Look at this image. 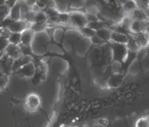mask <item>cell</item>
Masks as SVG:
<instances>
[{"label": "cell", "instance_id": "5b68a950", "mask_svg": "<svg viewBox=\"0 0 149 127\" xmlns=\"http://www.w3.org/2000/svg\"><path fill=\"white\" fill-rule=\"evenodd\" d=\"M40 105V98L37 94L31 93L27 96L26 98V108L31 112L36 111Z\"/></svg>", "mask_w": 149, "mask_h": 127}, {"label": "cell", "instance_id": "5bb4252c", "mask_svg": "<svg viewBox=\"0 0 149 127\" xmlns=\"http://www.w3.org/2000/svg\"><path fill=\"white\" fill-rule=\"evenodd\" d=\"M32 37H33V32L31 29L26 30L25 32H23L22 33L21 45L24 46V47H29V45L31 44V42Z\"/></svg>", "mask_w": 149, "mask_h": 127}, {"label": "cell", "instance_id": "8fae6325", "mask_svg": "<svg viewBox=\"0 0 149 127\" xmlns=\"http://www.w3.org/2000/svg\"><path fill=\"white\" fill-rule=\"evenodd\" d=\"M35 72H36V70H35L32 63H29V64L23 65L22 68L19 69V71H18V73L24 77H31L35 74Z\"/></svg>", "mask_w": 149, "mask_h": 127}, {"label": "cell", "instance_id": "4fadbf2b", "mask_svg": "<svg viewBox=\"0 0 149 127\" xmlns=\"http://www.w3.org/2000/svg\"><path fill=\"white\" fill-rule=\"evenodd\" d=\"M120 8L123 11L130 13L134 10H136L138 8L137 1H134V0H126V1L121 2L120 4Z\"/></svg>", "mask_w": 149, "mask_h": 127}, {"label": "cell", "instance_id": "3957f363", "mask_svg": "<svg viewBox=\"0 0 149 127\" xmlns=\"http://www.w3.org/2000/svg\"><path fill=\"white\" fill-rule=\"evenodd\" d=\"M30 25H31V23L23 20H19L11 22L6 29H7L11 33H22L26 30L31 29Z\"/></svg>", "mask_w": 149, "mask_h": 127}, {"label": "cell", "instance_id": "ac0fdd59", "mask_svg": "<svg viewBox=\"0 0 149 127\" xmlns=\"http://www.w3.org/2000/svg\"><path fill=\"white\" fill-rule=\"evenodd\" d=\"M79 30H80L81 33H82L86 38H88L89 39L96 35V32H95L94 30H92L91 28H89L88 26H85V27L81 28V29H79Z\"/></svg>", "mask_w": 149, "mask_h": 127}, {"label": "cell", "instance_id": "30bf717a", "mask_svg": "<svg viewBox=\"0 0 149 127\" xmlns=\"http://www.w3.org/2000/svg\"><path fill=\"white\" fill-rule=\"evenodd\" d=\"M6 52L9 58L13 60H16L19 58H21V55H22L20 47H18L16 45H13V44H9L7 46Z\"/></svg>", "mask_w": 149, "mask_h": 127}, {"label": "cell", "instance_id": "44dd1931", "mask_svg": "<svg viewBox=\"0 0 149 127\" xmlns=\"http://www.w3.org/2000/svg\"><path fill=\"white\" fill-rule=\"evenodd\" d=\"M90 41L93 43V45H96V46H103L104 44H105V42L103 41L100 38H98L97 35H95L94 37H92L90 39Z\"/></svg>", "mask_w": 149, "mask_h": 127}, {"label": "cell", "instance_id": "9c48e42d", "mask_svg": "<svg viewBox=\"0 0 149 127\" xmlns=\"http://www.w3.org/2000/svg\"><path fill=\"white\" fill-rule=\"evenodd\" d=\"M130 35L123 34V33H119V32H112L111 34V39L109 42H113V43H117V44H123L126 45L127 42L130 39Z\"/></svg>", "mask_w": 149, "mask_h": 127}, {"label": "cell", "instance_id": "6da1fadb", "mask_svg": "<svg viewBox=\"0 0 149 127\" xmlns=\"http://www.w3.org/2000/svg\"><path fill=\"white\" fill-rule=\"evenodd\" d=\"M110 50L112 55V61L114 63H119L123 65L125 63L128 56V48L126 45L117 44V43H110Z\"/></svg>", "mask_w": 149, "mask_h": 127}, {"label": "cell", "instance_id": "7c38bea8", "mask_svg": "<svg viewBox=\"0 0 149 127\" xmlns=\"http://www.w3.org/2000/svg\"><path fill=\"white\" fill-rule=\"evenodd\" d=\"M111 34H112V31L110 30V28H107V27H103L96 32V35L98 38H100L103 41H104L105 43L110 41Z\"/></svg>", "mask_w": 149, "mask_h": 127}, {"label": "cell", "instance_id": "d6986e66", "mask_svg": "<svg viewBox=\"0 0 149 127\" xmlns=\"http://www.w3.org/2000/svg\"><path fill=\"white\" fill-rule=\"evenodd\" d=\"M135 127H149V117L143 116L139 118L135 123Z\"/></svg>", "mask_w": 149, "mask_h": 127}, {"label": "cell", "instance_id": "ffe728a7", "mask_svg": "<svg viewBox=\"0 0 149 127\" xmlns=\"http://www.w3.org/2000/svg\"><path fill=\"white\" fill-rule=\"evenodd\" d=\"M8 45H9L8 39H6L4 37L0 36V52L6 50Z\"/></svg>", "mask_w": 149, "mask_h": 127}, {"label": "cell", "instance_id": "7a4b0ae2", "mask_svg": "<svg viewBox=\"0 0 149 127\" xmlns=\"http://www.w3.org/2000/svg\"><path fill=\"white\" fill-rule=\"evenodd\" d=\"M68 23L72 24V26L78 27L79 29H81L88 25L86 15L80 12H72L69 15Z\"/></svg>", "mask_w": 149, "mask_h": 127}, {"label": "cell", "instance_id": "e0dca14e", "mask_svg": "<svg viewBox=\"0 0 149 127\" xmlns=\"http://www.w3.org/2000/svg\"><path fill=\"white\" fill-rule=\"evenodd\" d=\"M21 39H22V33H11L8 37L9 44L16 45L18 46L21 44Z\"/></svg>", "mask_w": 149, "mask_h": 127}, {"label": "cell", "instance_id": "7402d4cb", "mask_svg": "<svg viewBox=\"0 0 149 127\" xmlns=\"http://www.w3.org/2000/svg\"><path fill=\"white\" fill-rule=\"evenodd\" d=\"M147 13H148V15H149V8H148V10H147Z\"/></svg>", "mask_w": 149, "mask_h": 127}, {"label": "cell", "instance_id": "603a6c76", "mask_svg": "<svg viewBox=\"0 0 149 127\" xmlns=\"http://www.w3.org/2000/svg\"><path fill=\"white\" fill-rule=\"evenodd\" d=\"M148 8H149V1H148Z\"/></svg>", "mask_w": 149, "mask_h": 127}, {"label": "cell", "instance_id": "277c9868", "mask_svg": "<svg viewBox=\"0 0 149 127\" xmlns=\"http://www.w3.org/2000/svg\"><path fill=\"white\" fill-rule=\"evenodd\" d=\"M124 75L121 73H113L107 80V87L109 89H118L123 84Z\"/></svg>", "mask_w": 149, "mask_h": 127}, {"label": "cell", "instance_id": "8992f818", "mask_svg": "<svg viewBox=\"0 0 149 127\" xmlns=\"http://www.w3.org/2000/svg\"><path fill=\"white\" fill-rule=\"evenodd\" d=\"M130 19L131 21H141V22H145L149 20V15L148 13L143 9L140 8H137L136 10H134L133 12H131L130 13Z\"/></svg>", "mask_w": 149, "mask_h": 127}, {"label": "cell", "instance_id": "9a60e30c", "mask_svg": "<svg viewBox=\"0 0 149 127\" xmlns=\"http://www.w3.org/2000/svg\"><path fill=\"white\" fill-rule=\"evenodd\" d=\"M126 47H127L128 50L129 51H131V52H136V53H138V52H139L141 50L140 48L139 47V45L137 44V42H136V40H135L133 35H130V39H129V40L127 42Z\"/></svg>", "mask_w": 149, "mask_h": 127}, {"label": "cell", "instance_id": "ba28073f", "mask_svg": "<svg viewBox=\"0 0 149 127\" xmlns=\"http://www.w3.org/2000/svg\"><path fill=\"white\" fill-rule=\"evenodd\" d=\"M135 40H136L137 44L140 48V49H144L147 47H149V35L142 32L139 34H135L133 35Z\"/></svg>", "mask_w": 149, "mask_h": 127}, {"label": "cell", "instance_id": "2e32d148", "mask_svg": "<svg viewBox=\"0 0 149 127\" xmlns=\"http://www.w3.org/2000/svg\"><path fill=\"white\" fill-rule=\"evenodd\" d=\"M10 12H11V9L5 5L0 6V24H1L7 17L10 16Z\"/></svg>", "mask_w": 149, "mask_h": 127}, {"label": "cell", "instance_id": "52a82bcc", "mask_svg": "<svg viewBox=\"0 0 149 127\" xmlns=\"http://www.w3.org/2000/svg\"><path fill=\"white\" fill-rule=\"evenodd\" d=\"M146 22V21H145ZM145 22L141 21H131L129 26L130 32L131 35L145 32Z\"/></svg>", "mask_w": 149, "mask_h": 127}]
</instances>
